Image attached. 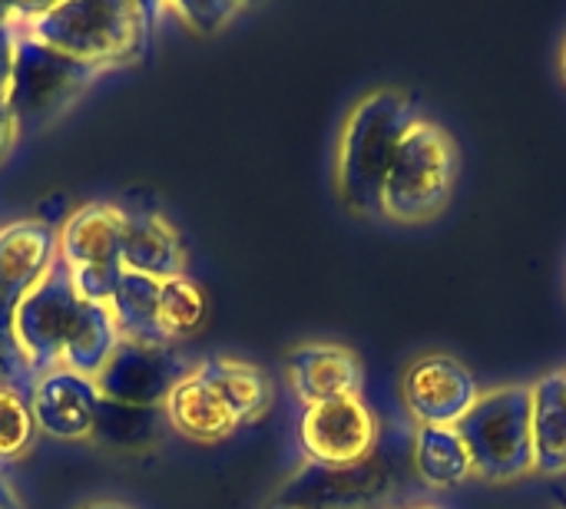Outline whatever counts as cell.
<instances>
[{"instance_id": "obj_25", "label": "cell", "mask_w": 566, "mask_h": 509, "mask_svg": "<svg viewBox=\"0 0 566 509\" xmlns=\"http://www.w3.org/2000/svg\"><path fill=\"white\" fill-rule=\"evenodd\" d=\"M17 136H20V132H17L13 113H10V106H7V96H0V162H3V156L10 152V146H13Z\"/></svg>"}, {"instance_id": "obj_30", "label": "cell", "mask_w": 566, "mask_h": 509, "mask_svg": "<svg viewBox=\"0 0 566 509\" xmlns=\"http://www.w3.org/2000/svg\"><path fill=\"white\" fill-rule=\"evenodd\" d=\"M564 391H566V371H564Z\"/></svg>"}, {"instance_id": "obj_15", "label": "cell", "mask_w": 566, "mask_h": 509, "mask_svg": "<svg viewBox=\"0 0 566 509\" xmlns=\"http://www.w3.org/2000/svg\"><path fill=\"white\" fill-rule=\"evenodd\" d=\"M119 258L126 272H139L149 278H176L186 275V248L179 232L163 212H129L123 222Z\"/></svg>"}, {"instance_id": "obj_31", "label": "cell", "mask_w": 566, "mask_h": 509, "mask_svg": "<svg viewBox=\"0 0 566 509\" xmlns=\"http://www.w3.org/2000/svg\"><path fill=\"white\" fill-rule=\"evenodd\" d=\"M560 509H566V500H564V507H560Z\"/></svg>"}, {"instance_id": "obj_23", "label": "cell", "mask_w": 566, "mask_h": 509, "mask_svg": "<svg viewBox=\"0 0 566 509\" xmlns=\"http://www.w3.org/2000/svg\"><path fill=\"white\" fill-rule=\"evenodd\" d=\"M166 10H172L176 17H182L192 30L209 33V30H219L229 17H235L242 7H239V3H172V7H166Z\"/></svg>"}, {"instance_id": "obj_13", "label": "cell", "mask_w": 566, "mask_h": 509, "mask_svg": "<svg viewBox=\"0 0 566 509\" xmlns=\"http://www.w3.org/2000/svg\"><path fill=\"white\" fill-rule=\"evenodd\" d=\"M166 421L176 434L196 441V444H216L232 437L242 421L232 411V404L222 397V391L192 364V371L172 388V394L163 404Z\"/></svg>"}, {"instance_id": "obj_32", "label": "cell", "mask_w": 566, "mask_h": 509, "mask_svg": "<svg viewBox=\"0 0 566 509\" xmlns=\"http://www.w3.org/2000/svg\"><path fill=\"white\" fill-rule=\"evenodd\" d=\"M421 509H428V507H421Z\"/></svg>"}, {"instance_id": "obj_21", "label": "cell", "mask_w": 566, "mask_h": 509, "mask_svg": "<svg viewBox=\"0 0 566 509\" xmlns=\"http://www.w3.org/2000/svg\"><path fill=\"white\" fill-rule=\"evenodd\" d=\"M36 437V421L30 394L17 388H0V467L23 457Z\"/></svg>"}, {"instance_id": "obj_1", "label": "cell", "mask_w": 566, "mask_h": 509, "mask_svg": "<svg viewBox=\"0 0 566 509\" xmlns=\"http://www.w3.org/2000/svg\"><path fill=\"white\" fill-rule=\"evenodd\" d=\"M13 338L36 378L60 368L96 378L119 341L109 308L86 298L60 262L13 308Z\"/></svg>"}, {"instance_id": "obj_12", "label": "cell", "mask_w": 566, "mask_h": 509, "mask_svg": "<svg viewBox=\"0 0 566 509\" xmlns=\"http://www.w3.org/2000/svg\"><path fill=\"white\" fill-rule=\"evenodd\" d=\"M56 229L43 219H17L0 229V308H17L20 298L53 268Z\"/></svg>"}, {"instance_id": "obj_14", "label": "cell", "mask_w": 566, "mask_h": 509, "mask_svg": "<svg viewBox=\"0 0 566 509\" xmlns=\"http://www.w3.org/2000/svg\"><path fill=\"white\" fill-rule=\"evenodd\" d=\"M285 374L305 407L361 394V361L342 344H302L292 351Z\"/></svg>"}, {"instance_id": "obj_11", "label": "cell", "mask_w": 566, "mask_h": 509, "mask_svg": "<svg viewBox=\"0 0 566 509\" xmlns=\"http://www.w3.org/2000/svg\"><path fill=\"white\" fill-rule=\"evenodd\" d=\"M30 407L36 431L56 441H86L103 414V394L90 374L46 371L33 381Z\"/></svg>"}, {"instance_id": "obj_6", "label": "cell", "mask_w": 566, "mask_h": 509, "mask_svg": "<svg viewBox=\"0 0 566 509\" xmlns=\"http://www.w3.org/2000/svg\"><path fill=\"white\" fill-rule=\"evenodd\" d=\"M99 76L103 70L60 56L17 30L13 66L7 83V106L13 113L17 132L40 129L63 116Z\"/></svg>"}, {"instance_id": "obj_28", "label": "cell", "mask_w": 566, "mask_h": 509, "mask_svg": "<svg viewBox=\"0 0 566 509\" xmlns=\"http://www.w3.org/2000/svg\"><path fill=\"white\" fill-rule=\"evenodd\" d=\"M272 509H298V507H292V503H285V507H272Z\"/></svg>"}, {"instance_id": "obj_2", "label": "cell", "mask_w": 566, "mask_h": 509, "mask_svg": "<svg viewBox=\"0 0 566 509\" xmlns=\"http://www.w3.org/2000/svg\"><path fill=\"white\" fill-rule=\"evenodd\" d=\"M163 7L133 0H60L10 3L17 30L83 66L109 70L146 53L153 17Z\"/></svg>"}, {"instance_id": "obj_27", "label": "cell", "mask_w": 566, "mask_h": 509, "mask_svg": "<svg viewBox=\"0 0 566 509\" xmlns=\"http://www.w3.org/2000/svg\"><path fill=\"white\" fill-rule=\"evenodd\" d=\"M86 509H129V507H123V503H93V507H86Z\"/></svg>"}, {"instance_id": "obj_10", "label": "cell", "mask_w": 566, "mask_h": 509, "mask_svg": "<svg viewBox=\"0 0 566 509\" xmlns=\"http://www.w3.org/2000/svg\"><path fill=\"white\" fill-rule=\"evenodd\" d=\"M401 394L418 427H458L484 391L461 361L448 354H428L405 371Z\"/></svg>"}, {"instance_id": "obj_26", "label": "cell", "mask_w": 566, "mask_h": 509, "mask_svg": "<svg viewBox=\"0 0 566 509\" xmlns=\"http://www.w3.org/2000/svg\"><path fill=\"white\" fill-rule=\"evenodd\" d=\"M0 509H23L20 507L17 490H13V484H10L7 474H3V467H0Z\"/></svg>"}, {"instance_id": "obj_7", "label": "cell", "mask_w": 566, "mask_h": 509, "mask_svg": "<svg viewBox=\"0 0 566 509\" xmlns=\"http://www.w3.org/2000/svg\"><path fill=\"white\" fill-rule=\"evenodd\" d=\"M126 209L113 202H90L70 212V219L56 229V262L70 272L76 288L106 305L119 275V242H123Z\"/></svg>"}, {"instance_id": "obj_9", "label": "cell", "mask_w": 566, "mask_h": 509, "mask_svg": "<svg viewBox=\"0 0 566 509\" xmlns=\"http://www.w3.org/2000/svg\"><path fill=\"white\" fill-rule=\"evenodd\" d=\"M298 444L315 467L348 470L365 464L378 447V421L361 394L312 404L302 411Z\"/></svg>"}, {"instance_id": "obj_16", "label": "cell", "mask_w": 566, "mask_h": 509, "mask_svg": "<svg viewBox=\"0 0 566 509\" xmlns=\"http://www.w3.org/2000/svg\"><path fill=\"white\" fill-rule=\"evenodd\" d=\"M411 464L415 474L438 490H451L478 477L471 454L454 427H415Z\"/></svg>"}, {"instance_id": "obj_18", "label": "cell", "mask_w": 566, "mask_h": 509, "mask_svg": "<svg viewBox=\"0 0 566 509\" xmlns=\"http://www.w3.org/2000/svg\"><path fill=\"white\" fill-rule=\"evenodd\" d=\"M159 288H163L159 278L123 268V275H119V282H116V288H113V295L106 301L119 338L149 341V344H169V341H163L159 325H156Z\"/></svg>"}, {"instance_id": "obj_4", "label": "cell", "mask_w": 566, "mask_h": 509, "mask_svg": "<svg viewBox=\"0 0 566 509\" xmlns=\"http://www.w3.org/2000/svg\"><path fill=\"white\" fill-rule=\"evenodd\" d=\"M454 431L461 434L478 477L511 484L534 474V391L527 384L481 394Z\"/></svg>"}, {"instance_id": "obj_24", "label": "cell", "mask_w": 566, "mask_h": 509, "mask_svg": "<svg viewBox=\"0 0 566 509\" xmlns=\"http://www.w3.org/2000/svg\"><path fill=\"white\" fill-rule=\"evenodd\" d=\"M13 46H17V23L10 17V7H0V96H7L10 66H13Z\"/></svg>"}, {"instance_id": "obj_3", "label": "cell", "mask_w": 566, "mask_h": 509, "mask_svg": "<svg viewBox=\"0 0 566 509\" xmlns=\"http://www.w3.org/2000/svg\"><path fill=\"white\" fill-rule=\"evenodd\" d=\"M418 123L415 106L391 89H378L365 96L345 119L338 139V192L345 205L358 215L381 212V189L388 169Z\"/></svg>"}, {"instance_id": "obj_19", "label": "cell", "mask_w": 566, "mask_h": 509, "mask_svg": "<svg viewBox=\"0 0 566 509\" xmlns=\"http://www.w3.org/2000/svg\"><path fill=\"white\" fill-rule=\"evenodd\" d=\"M196 368L222 391V397L232 404L242 424L255 421L269 407L272 388H269V378L255 364L235 361V358H209V361H199Z\"/></svg>"}, {"instance_id": "obj_8", "label": "cell", "mask_w": 566, "mask_h": 509, "mask_svg": "<svg viewBox=\"0 0 566 509\" xmlns=\"http://www.w3.org/2000/svg\"><path fill=\"white\" fill-rule=\"evenodd\" d=\"M189 371L192 364L179 344H149V341L119 338L93 381L103 394V404L163 407L172 388Z\"/></svg>"}, {"instance_id": "obj_17", "label": "cell", "mask_w": 566, "mask_h": 509, "mask_svg": "<svg viewBox=\"0 0 566 509\" xmlns=\"http://www.w3.org/2000/svg\"><path fill=\"white\" fill-rule=\"evenodd\" d=\"M534 391V470L544 477L566 474V391L564 374H547Z\"/></svg>"}, {"instance_id": "obj_29", "label": "cell", "mask_w": 566, "mask_h": 509, "mask_svg": "<svg viewBox=\"0 0 566 509\" xmlns=\"http://www.w3.org/2000/svg\"><path fill=\"white\" fill-rule=\"evenodd\" d=\"M564 76H566V46H564Z\"/></svg>"}, {"instance_id": "obj_5", "label": "cell", "mask_w": 566, "mask_h": 509, "mask_svg": "<svg viewBox=\"0 0 566 509\" xmlns=\"http://www.w3.org/2000/svg\"><path fill=\"white\" fill-rule=\"evenodd\" d=\"M454 176H458V149L451 142V136L428 119H418L381 189V215L401 225H418L434 219L454 189Z\"/></svg>"}, {"instance_id": "obj_20", "label": "cell", "mask_w": 566, "mask_h": 509, "mask_svg": "<svg viewBox=\"0 0 566 509\" xmlns=\"http://www.w3.org/2000/svg\"><path fill=\"white\" fill-rule=\"evenodd\" d=\"M206 321V295L202 288L189 278V275H176L166 278L159 288V311H156V325L163 341L179 344L189 335H196Z\"/></svg>"}, {"instance_id": "obj_22", "label": "cell", "mask_w": 566, "mask_h": 509, "mask_svg": "<svg viewBox=\"0 0 566 509\" xmlns=\"http://www.w3.org/2000/svg\"><path fill=\"white\" fill-rule=\"evenodd\" d=\"M36 374L30 371L17 338H13V311L0 308V388H17L23 394L33 391Z\"/></svg>"}]
</instances>
